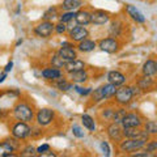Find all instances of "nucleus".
Instances as JSON below:
<instances>
[{
    "mask_svg": "<svg viewBox=\"0 0 157 157\" xmlns=\"http://www.w3.org/2000/svg\"><path fill=\"white\" fill-rule=\"evenodd\" d=\"M13 117L17 121H22V122H33L34 119V110L30 104H28L25 101H20L16 104V106L13 107Z\"/></svg>",
    "mask_w": 157,
    "mask_h": 157,
    "instance_id": "nucleus-1",
    "label": "nucleus"
},
{
    "mask_svg": "<svg viewBox=\"0 0 157 157\" xmlns=\"http://www.w3.org/2000/svg\"><path fill=\"white\" fill-rule=\"evenodd\" d=\"M148 139H124L121 143H118V148L122 153L132 155L136 151H140L144 148V145Z\"/></svg>",
    "mask_w": 157,
    "mask_h": 157,
    "instance_id": "nucleus-2",
    "label": "nucleus"
},
{
    "mask_svg": "<svg viewBox=\"0 0 157 157\" xmlns=\"http://www.w3.org/2000/svg\"><path fill=\"white\" fill-rule=\"evenodd\" d=\"M114 101L117 105L119 106H127L131 104L132 98H134V93H132V88L130 85H121L117 88V92L114 94Z\"/></svg>",
    "mask_w": 157,
    "mask_h": 157,
    "instance_id": "nucleus-3",
    "label": "nucleus"
},
{
    "mask_svg": "<svg viewBox=\"0 0 157 157\" xmlns=\"http://www.w3.org/2000/svg\"><path fill=\"white\" fill-rule=\"evenodd\" d=\"M55 119V111L48 107H43L39 109L36 114V122L39 127H46L52 123V121Z\"/></svg>",
    "mask_w": 157,
    "mask_h": 157,
    "instance_id": "nucleus-4",
    "label": "nucleus"
},
{
    "mask_svg": "<svg viewBox=\"0 0 157 157\" xmlns=\"http://www.w3.org/2000/svg\"><path fill=\"white\" fill-rule=\"evenodd\" d=\"M30 131L32 127L28 124V122H22V121H17L16 123L12 126L11 128V134L18 140H24L28 136H30Z\"/></svg>",
    "mask_w": 157,
    "mask_h": 157,
    "instance_id": "nucleus-5",
    "label": "nucleus"
},
{
    "mask_svg": "<svg viewBox=\"0 0 157 157\" xmlns=\"http://www.w3.org/2000/svg\"><path fill=\"white\" fill-rule=\"evenodd\" d=\"M55 32V24L52 21H41L38 25L34 26V34L38 38H50Z\"/></svg>",
    "mask_w": 157,
    "mask_h": 157,
    "instance_id": "nucleus-6",
    "label": "nucleus"
},
{
    "mask_svg": "<svg viewBox=\"0 0 157 157\" xmlns=\"http://www.w3.org/2000/svg\"><path fill=\"white\" fill-rule=\"evenodd\" d=\"M88 37H89V30H88L85 26L76 25L68 30V38H70V41L73 43H78V42L84 41Z\"/></svg>",
    "mask_w": 157,
    "mask_h": 157,
    "instance_id": "nucleus-7",
    "label": "nucleus"
},
{
    "mask_svg": "<svg viewBox=\"0 0 157 157\" xmlns=\"http://www.w3.org/2000/svg\"><path fill=\"white\" fill-rule=\"evenodd\" d=\"M98 47H100L102 51L107 52V54H115L118 50H119L121 43L117 38L107 37V38H104L98 42Z\"/></svg>",
    "mask_w": 157,
    "mask_h": 157,
    "instance_id": "nucleus-8",
    "label": "nucleus"
},
{
    "mask_svg": "<svg viewBox=\"0 0 157 157\" xmlns=\"http://www.w3.org/2000/svg\"><path fill=\"white\" fill-rule=\"evenodd\" d=\"M106 134H107V136H109V139L111 141H114V143H117V144L123 140V128H122L121 124L114 123V122H111V123L107 124Z\"/></svg>",
    "mask_w": 157,
    "mask_h": 157,
    "instance_id": "nucleus-9",
    "label": "nucleus"
},
{
    "mask_svg": "<svg viewBox=\"0 0 157 157\" xmlns=\"http://www.w3.org/2000/svg\"><path fill=\"white\" fill-rule=\"evenodd\" d=\"M123 137L126 139H149V134L141 127H127V128H123Z\"/></svg>",
    "mask_w": 157,
    "mask_h": 157,
    "instance_id": "nucleus-10",
    "label": "nucleus"
},
{
    "mask_svg": "<svg viewBox=\"0 0 157 157\" xmlns=\"http://www.w3.org/2000/svg\"><path fill=\"white\" fill-rule=\"evenodd\" d=\"M122 128H127V127H141L143 126V118H141L137 113H127L126 117L122 121Z\"/></svg>",
    "mask_w": 157,
    "mask_h": 157,
    "instance_id": "nucleus-11",
    "label": "nucleus"
},
{
    "mask_svg": "<svg viewBox=\"0 0 157 157\" xmlns=\"http://www.w3.org/2000/svg\"><path fill=\"white\" fill-rule=\"evenodd\" d=\"M107 22H110V14L105 12V11H101V9H97V11H93L92 12V17H90V24L93 25H106Z\"/></svg>",
    "mask_w": 157,
    "mask_h": 157,
    "instance_id": "nucleus-12",
    "label": "nucleus"
},
{
    "mask_svg": "<svg viewBox=\"0 0 157 157\" xmlns=\"http://www.w3.org/2000/svg\"><path fill=\"white\" fill-rule=\"evenodd\" d=\"M42 77L45 78V80H48V81H56L64 76H63V71L60 68L51 66V67H47L45 70H42Z\"/></svg>",
    "mask_w": 157,
    "mask_h": 157,
    "instance_id": "nucleus-13",
    "label": "nucleus"
},
{
    "mask_svg": "<svg viewBox=\"0 0 157 157\" xmlns=\"http://www.w3.org/2000/svg\"><path fill=\"white\" fill-rule=\"evenodd\" d=\"M126 80H127V77L121 71L114 70V71H109V72H107V81H109L110 84L115 85V86L123 85L126 82Z\"/></svg>",
    "mask_w": 157,
    "mask_h": 157,
    "instance_id": "nucleus-14",
    "label": "nucleus"
},
{
    "mask_svg": "<svg viewBox=\"0 0 157 157\" xmlns=\"http://www.w3.org/2000/svg\"><path fill=\"white\" fill-rule=\"evenodd\" d=\"M85 62L84 60H80V59H73V60H70V62H66L64 64V70L67 73H71V72H76V71H80V70H85Z\"/></svg>",
    "mask_w": 157,
    "mask_h": 157,
    "instance_id": "nucleus-15",
    "label": "nucleus"
},
{
    "mask_svg": "<svg viewBox=\"0 0 157 157\" xmlns=\"http://www.w3.org/2000/svg\"><path fill=\"white\" fill-rule=\"evenodd\" d=\"M58 55L60 56L63 60L70 62V60H73V59H76V58H77V51H76V48H75V47L62 46V47L58 50Z\"/></svg>",
    "mask_w": 157,
    "mask_h": 157,
    "instance_id": "nucleus-16",
    "label": "nucleus"
},
{
    "mask_svg": "<svg viewBox=\"0 0 157 157\" xmlns=\"http://www.w3.org/2000/svg\"><path fill=\"white\" fill-rule=\"evenodd\" d=\"M90 17H92L90 11H88V9H80V11H77L75 14V21L77 25L85 26L88 24H90Z\"/></svg>",
    "mask_w": 157,
    "mask_h": 157,
    "instance_id": "nucleus-17",
    "label": "nucleus"
},
{
    "mask_svg": "<svg viewBox=\"0 0 157 157\" xmlns=\"http://www.w3.org/2000/svg\"><path fill=\"white\" fill-rule=\"evenodd\" d=\"M126 12L135 22H137V24H144L145 22V17L143 16V13H141L136 7L131 6V4H127L126 6Z\"/></svg>",
    "mask_w": 157,
    "mask_h": 157,
    "instance_id": "nucleus-18",
    "label": "nucleus"
},
{
    "mask_svg": "<svg viewBox=\"0 0 157 157\" xmlns=\"http://www.w3.org/2000/svg\"><path fill=\"white\" fill-rule=\"evenodd\" d=\"M68 77H70V81H72L73 84H84L85 81H88L89 75H88L86 70H80V71L68 73Z\"/></svg>",
    "mask_w": 157,
    "mask_h": 157,
    "instance_id": "nucleus-19",
    "label": "nucleus"
},
{
    "mask_svg": "<svg viewBox=\"0 0 157 157\" xmlns=\"http://www.w3.org/2000/svg\"><path fill=\"white\" fill-rule=\"evenodd\" d=\"M123 22L119 21V20H114V21L110 22V26H109V34L110 37L113 38H119L123 33Z\"/></svg>",
    "mask_w": 157,
    "mask_h": 157,
    "instance_id": "nucleus-20",
    "label": "nucleus"
},
{
    "mask_svg": "<svg viewBox=\"0 0 157 157\" xmlns=\"http://www.w3.org/2000/svg\"><path fill=\"white\" fill-rule=\"evenodd\" d=\"M141 73L144 76H155L157 73V63L153 59H148L141 68Z\"/></svg>",
    "mask_w": 157,
    "mask_h": 157,
    "instance_id": "nucleus-21",
    "label": "nucleus"
},
{
    "mask_svg": "<svg viewBox=\"0 0 157 157\" xmlns=\"http://www.w3.org/2000/svg\"><path fill=\"white\" fill-rule=\"evenodd\" d=\"M84 6V2L82 0H63L62 3V9L63 11H73L76 9H80Z\"/></svg>",
    "mask_w": 157,
    "mask_h": 157,
    "instance_id": "nucleus-22",
    "label": "nucleus"
},
{
    "mask_svg": "<svg viewBox=\"0 0 157 157\" xmlns=\"http://www.w3.org/2000/svg\"><path fill=\"white\" fill-rule=\"evenodd\" d=\"M96 47H97L96 41H92V39H89V38H86V39H84V41L77 43V50L81 51V52H90V51L94 50Z\"/></svg>",
    "mask_w": 157,
    "mask_h": 157,
    "instance_id": "nucleus-23",
    "label": "nucleus"
},
{
    "mask_svg": "<svg viewBox=\"0 0 157 157\" xmlns=\"http://www.w3.org/2000/svg\"><path fill=\"white\" fill-rule=\"evenodd\" d=\"M153 84L155 82H153V80H152V76H144L143 75V77L139 78V81L136 82V86L139 88L141 92H144L147 89H151V88L153 86Z\"/></svg>",
    "mask_w": 157,
    "mask_h": 157,
    "instance_id": "nucleus-24",
    "label": "nucleus"
},
{
    "mask_svg": "<svg viewBox=\"0 0 157 157\" xmlns=\"http://www.w3.org/2000/svg\"><path fill=\"white\" fill-rule=\"evenodd\" d=\"M14 156V151L11 145L8 144V141L4 139L0 143V157H12Z\"/></svg>",
    "mask_w": 157,
    "mask_h": 157,
    "instance_id": "nucleus-25",
    "label": "nucleus"
},
{
    "mask_svg": "<svg viewBox=\"0 0 157 157\" xmlns=\"http://www.w3.org/2000/svg\"><path fill=\"white\" fill-rule=\"evenodd\" d=\"M59 17V11L56 7H50L47 11L43 12V16H42V20L45 21H54L55 18Z\"/></svg>",
    "mask_w": 157,
    "mask_h": 157,
    "instance_id": "nucleus-26",
    "label": "nucleus"
},
{
    "mask_svg": "<svg viewBox=\"0 0 157 157\" xmlns=\"http://www.w3.org/2000/svg\"><path fill=\"white\" fill-rule=\"evenodd\" d=\"M81 122H82V124H84V127L86 130H89L92 132L96 131V122L89 114H82L81 115Z\"/></svg>",
    "mask_w": 157,
    "mask_h": 157,
    "instance_id": "nucleus-27",
    "label": "nucleus"
},
{
    "mask_svg": "<svg viewBox=\"0 0 157 157\" xmlns=\"http://www.w3.org/2000/svg\"><path fill=\"white\" fill-rule=\"evenodd\" d=\"M56 88L59 90H62V92H67V90H70L73 88V82L70 81V80H66L64 77H62V78H59V80H56Z\"/></svg>",
    "mask_w": 157,
    "mask_h": 157,
    "instance_id": "nucleus-28",
    "label": "nucleus"
},
{
    "mask_svg": "<svg viewBox=\"0 0 157 157\" xmlns=\"http://www.w3.org/2000/svg\"><path fill=\"white\" fill-rule=\"evenodd\" d=\"M102 92H104V97H105V100H109V98H113L115 94V92H117V88L115 85H113V84H105V85H102Z\"/></svg>",
    "mask_w": 157,
    "mask_h": 157,
    "instance_id": "nucleus-29",
    "label": "nucleus"
},
{
    "mask_svg": "<svg viewBox=\"0 0 157 157\" xmlns=\"http://www.w3.org/2000/svg\"><path fill=\"white\" fill-rule=\"evenodd\" d=\"M126 114H127V110L124 109V106H121L119 109H115L114 117H113V121H111V122L121 124V123H122V121H123V118L126 117Z\"/></svg>",
    "mask_w": 157,
    "mask_h": 157,
    "instance_id": "nucleus-30",
    "label": "nucleus"
},
{
    "mask_svg": "<svg viewBox=\"0 0 157 157\" xmlns=\"http://www.w3.org/2000/svg\"><path fill=\"white\" fill-rule=\"evenodd\" d=\"M75 14L76 12H73V11H64L63 13L59 14V21L60 22H64V24H68L70 21H72V20H75Z\"/></svg>",
    "mask_w": 157,
    "mask_h": 157,
    "instance_id": "nucleus-31",
    "label": "nucleus"
},
{
    "mask_svg": "<svg viewBox=\"0 0 157 157\" xmlns=\"http://www.w3.org/2000/svg\"><path fill=\"white\" fill-rule=\"evenodd\" d=\"M50 63H51V66L52 67H56V68H64V64H66V60H63V59L58 55V52L55 54H52V56L50 59Z\"/></svg>",
    "mask_w": 157,
    "mask_h": 157,
    "instance_id": "nucleus-32",
    "label": "nucleus"
},
{
    "mask_svg": "<svg viewBox=\"0 0 157 157\" xmlns=\"http://www.w3.org/2000/svg\"><path fill=\"white\" fill-rule=\"evenodd\" d=\"M143 124H144V130L148 132L149 136L151 135H157V123H156V122L147 121L145 123H143Z\"/></svg>",
    "mask_w": 157,
    "mask_h": 157,
    "instance_id": "nucleus-33",
    "label": "nucleus"
},
{
    "mask_svg": "<svg viewBox=\"0 0 157 157\" xmlns=\"http://www.w3.org/2000/svg\"><path fill=\"white\" fill-rule=\"evenodd\" d=\"M114 113H115V107H105V109H102V111H101V117L104 118L105 121L111 122L113 117H114Z\"/></svg>",
    "mask_w": 157,
    "mask_h": 157,
    "instance_id": "nucleus-34",
    "label": "nucleus"
},
{
    "mask_svg": "<svg viewBox=\"0 0 157 157\" xmlns=\"http://www.w3.org/2000/svg\"><path fill=\"white\" fill-rule=\"evenodd\" d=\"M144 149L148 151V152H157V140H147V143L144 145ZM152 156H153V153H152Z\"/></svg>",
    "mask_w": 157,
    "mask_h": 157,
    "instance_id": "nucleus-35",
    "label": "nucleus"
},
{
    "mask_svg": "<svg viewBox=\"0 0 157 157\" xmlns=\"http://www.w3.org/2000/svg\"><path fill=\"white\" fill-rule=\"evenodd\" d=\"M73 89H75L80 96H88V94H90L92 93V88H81V86H78L77 84L73 85Z\"/></svg>",
    "mask_w": 157,
    "mask_h": 157,
    "instance_id": "nucleus-36",
    "label": "nucleus"
},
{
    "mask_svg": "<svg viewBox=\"0 0 157 157\" xmlns=\"http://www.w3.org/2000/svg\"><path fill=\"white\" fill-rule=\"evenodd\" d=\"M67 32H68L67 24L60 22V21H59L58 24H55V33H58V34H64Z\"/></svg>",
    "mask_w": 157,
    "mask_h": 157,
    "instance_id": "nucleus-37",
    "label": "nucleus"
},
{
    "mask_svg": "<svg viewBox=\"0 0 157 157\" xmlns=\"http://www.w3.org/2000/svg\"><path fill=\"white\" fill-rule=\"evenodd\" d=\"M37 152H36V148L32 145H28L25 147L22 151H21V156H33V155H36Z\"/></svg>",
    "mask_w": 157,
    "mask_h": 157,
    "instance_id": "nucleus-38",
    "label": "nucleus"
},
{
    "mask_svg": "<svg viewBox=\"0 0 157 157\" xmlns=\"http://www.w3.org/2000/svg\"><path fill=\"white\" fill-rule=\"evenodd\" d=\"M72 132H73V135H75L76 137H78V139L84 137V131H82L81 127L77 126V124H73V126H72Z\"/></svg>",
    "mask_w": 157,
    "mask_h": 157,
    "instance_id": "nucleus-39",
    "label": "nucleus"
},
{
    "mask_svg": "<svg viewBox=\"0 0 157 157\" xmlns=\"http://www.w3.org/2000/svg\"><path fill=\"white\" fill-rule=\"evenodd\" d=\"M38 155H46V152H50V145L48 144H42L36 149Z\"/></svg>",
    "mask_w": 157,
    "mask_h": 157,
    "instance_id": "nucleus-40",
    "label": "nucleus"
},
{
    "mask_svg": "<svg viewBox=\"0 0 157 157\" xmlns=\"http://www.w3.org/2000/svg\"><path fill=\"white\" fill-rule=\"evenodd\" d=\"M100 147H101V151L104 152L105 156H110V147L107 144V141H101Z\"/></svg>",
    "mask_w": 157,
    "mask_h": 157,
    "instance_id": "nucleus-41",
    "label": "nucleus"
},
{
    "mask_svg": "<svg viewBox=\"0 0 157 157\" xmlns=\"http://www.w3.org/2000/svg\"><path fill=\"white\" fill-rule=\"evenodd\" d=\"M42 134H43L42 128H38V127L33 128V127H32V131H30V136H32V137H38V136H41Z\"/></svg>",
    "mask_w": 157,
    "mask_h": 157,
    "instance_id": "nucleus-42",
    "label": "nucleus"
},
{
    "mask_svg": "<svg viewBox=\"0 0 157 157\" xmlns=\"http://www.w3.org/2000/svg\"><path fill=\"white\" fill-rule=\"evenodd\" d=\"M132 156L134 157H149V156H152V153L144 149V152H137L136 151V153H132Z\"/></svg>",
    "mask_w": 157,
    "mask_h": 157,
    "instance_id": "nucleus-43",
    "label": "nucleus"
},
{
    "mask_svg": "<svg viewBox=\"0 0 157 157\" xmlns=\"http://www.w3.org/2000/svg\"><path fill=\"white\" fill-rule=\"evenodd\" d=\"M12 68H13V62H8V64L4 67V71L8 73V72H11V71H12Z\"/></svg>",
    "mask_w": 157,
    "mask_h": 157,
    "instance_id": "nucleus-44",
    "label": "nucleus"
},
{
    "mask_svg": "<svg viewBox=\"0 0 157 157\" xmlns=\"http://www.w3.org/2000/svg\"><path fill=\"white\" fill-rule=\"evenodd\" d=\"M6 78H7V72L4 71V72L2 73V75H0V82H3L4 80H6Z\"/></svg>",
    "mask_w": 157,
    "mask_h": 157,
    "instance_id": "nucleus-45",
    "label": "nucleus"
},
{
    "mask_svg": "<svg viewBox=\"0 0 157 157\" xmlns=\"http://www.w3.org/2000/svg\"><path fill=\"white\" fill-rule=\"evenodd\" d=\"M62 46H67V47H75V45H73V43H71V42H63V43H62Z\"/></svg>",
    "mask_w": 157,
    "mask_h": 157,
    "instance_id": "nucleus-46",
    "label": "nucleus"
},
{
    "mask_svg": "<svg viewBox=\"0 0 157 157\" xmlns=\"http://www.w3.org/2000/svg\"><path fill=\"white\" fill-rule=\"evenodd\" d=\"M21 43H22V39H18V41L16 42V46H20V45H21Z\"/></svg>",
    "mask_w": 157,
    "mask_h": 157,
    "instance_id": "nucleus-47",
    "label": "nucleus"
},
{
    "mask_svg": "<svg viewBox=\"0 0 157 157\" xmlns=\"http://www.w3.org/2000/svg\"><path fill=\"white\" fill-rule=\"evenodd\" d=\"M156 63H157V62H156Z\"/></svg>",
    "mask_w": 157,
    "mask_h": 157,
    "instance_id": "nucleus-48",
    "label": "nucleus"
}]
</instances>
